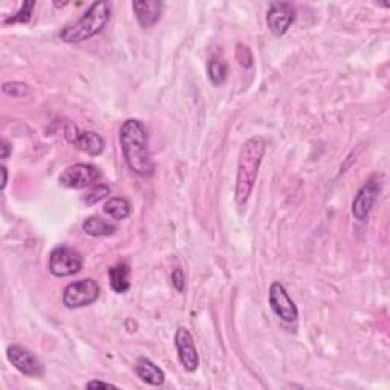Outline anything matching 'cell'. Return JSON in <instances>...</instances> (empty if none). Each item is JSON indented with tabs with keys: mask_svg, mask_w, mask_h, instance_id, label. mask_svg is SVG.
Here are the masks:
<instances>
[{
	"mask_svg": "<svg viewBox=\"0 0 390 390\" xmlns=\"http://www.w3.org/2000/svg\"><path fill=\"white\" fill-rule=\"evenodd\" d=\"M124 159L133 173L142 177L154 174V162L148 147V132L139 119H127L119 130Z\"/></svg>",
	"mask_w": 390,
	"mask_h": 390,
	"instance_id": "cell-1",
	"label": "cell"
},
{
	"mask_svg": "<svg viewBox=\"0 0 390 390\" xmlns=\"http://www.w3.org/2000/svg\"><path fill=\"white\" fill-rule=\"evenodd\" d=\"M267 149V141L261 136H253L243 145L238 159L235 200L238 206H244L253 191L259 166Z\"/></svg>",
	"mask_w": 390,
	"mask_h": 390,
	"instance_id": "cell-2",
	"label": "cell"
},
{
	"mask_svg": "<svg viewBox=\"0 0 390 390\" xmlns=\"http://www.w3.org/2000/svg\"><path fill=\"white\" fill-rule=\"evenodd\" d=\"M110 17H112V4L95 2L88 6L87 11L76 22L62 29L59 38L69 45L81 43L84 40L92 38L93 35L101 33Z\"/></svg>",
	"mask_w": 390,
	"mask_h": 390,
	"instance_id": "cell-3",
	"label": "cell"
},
{
	"mask_svg": "<svg viewBox=\"0 0 390 390\" xmlns=\"http://www.w3.org/2000/svg\"><path fill=\"white\" fill-rule=\"evenodd\" d=\"M99 297V285L93 279H81V281L69 284L63 292V304L71 308H84L92 305Z\"/></svg>",
	"mask_w": 390,
	"mask_h": 390,
	"instance_id": "cell-4",
	"label": "cell"
},
{
	"mask_svg": "<svg viewBox=\"0 0 390 390\" xmlns=\"http://www.w3.org/2000/svg\"><path fill=\"white\" fill-rule=\"evenodd\" d=\"M83 268V256L79 252L69 247H57L49 256V270L57 277L76 275Z\"/></svg>",
	"mask_w": 390,
	"mask_h": 390,
	"instance_id": "cell-5",
	"label": "cell"
},
{
	"mask_svg": "<svg viewBox=\"0 0 390 390\" xmlns=\"http://www.w3.org/2000/svg\"><path fill=\"white\" fill-rule=\"evenodd\" d=\"M6 357L20 374L26 377H43L45 375V366L40 362L35 354H33L29 349L20 346V345H11L6 349Z\"/></svg>",
	"mask_w": 390,
	"mask_h": 390,
	"instance_id": "cell-6",
	"label": "cell"
},
{
	"mask_svg": "<svg viewBox=\"0 0 390 390\" xmlns=\"http://www.w3.org/2000/svg\"><path fill=\"white\" fill-rule=\"evenodd\" d=\"M268 304L272 306L273 313L287 323H293L299 317L297 306L293 299L288 296L287 289L282 284L273 282L268 289Z\"/></svg>",
	"mask_w": 390,
	"mask_h": 390,
	"instance_id": "cell-7",
	"label": "cell"
},
{
	"mask_svg": "<svg viewBox=\"0 0 390 390\" xmlns=\"http://www.w3.org/2000/svg\"><path fill=\"white\" fill-rule=\"evenodd\" d=\"M99 178L98 168L88 164H76L66 168L59 176L58 182L62 186L69 189H84L92 186Z\"/></svg>",
	"mask_w": 390,
	"mask_h": 390,
	"instance_id": "cell-8",
	"label": "cell"
},
{
	"mask_svg": "<svg viewBox=\"0 0 390 390\" xmlns=\"http://www.w3.org/2000/svg\"><path fill=\"white\" fill-rule=\"evenodd\" d=\"M379 191H382V180H379L378 176L369 178L360 189L352 202V215L358 222H365L369 214H371Z\"/></svg>",
	"mask_w": 390,
	"mask_h": 390,
	"instance_id": "cell-9",
	"label": "cell"
},
{
	"mask_svg": "<svg viewBox=\"0 0 390 390\" xmlns=\"http://www.w3.org/2000/svg\"><path fill=\"white\" fill-rule=\"evenodd\" d=\"M296 18L294 6L289 2H272L267 13V26L276 37H282Z\"/></svg>",
	"mask_w": 390,
	"mask_h": 390,
	"instance_id": "cell-10",
	"label": "cell"
},
{
	"mask_svg": "<svg viewBox=\"0 0 390 390\" xmlns=\"http://www.w3.org/2000/svg\"><path fill=\"white\" fill-rule=\"evenodd\" d=\"M64 134L69 144H72L79 151H84L90 156H98L104 151V139L95 132H79L78 127L69 124L64 130Z\"/></svg>",
	"mask_w": 390,
	"mask_h": 390,
	"instance_id": "cell-11",
	"label": "cell"
},
{
	"mask_svg": "<svg viewBox=\"0 0 390 390\" xmlns=\"http://www.w3.org/2000/svg\"><path fill=\"white\" fill-rule=\"evenodd\" d=\"M174 342L180 363H182L188 372H195L200 365V358L191 333L186 328H178L176 331Z\"/></svg>",
	"mask_w": 390,
	"mask_h": 390,
	"instance_id": "cell-12",
	"label": "cell"
},
{
	"mask_svg": "<svg viewBox=\"0 0 390 390\" xmlns=\"http://www.w3.org/2000/svg\"><path fill=\"white\" fill-rule=\"evenodd\" d=\"M133 11L139 25L142 28H153L162 14V4L157 0H147V2H133Z\"/></svg>",
	"mask_w": 390,
	"mask_h": 390,
	"instance_id": "cell-13",
	"label": "cell"
},
{
	"mask_svg": "<svg viewBox=\"0 0 390 390\" xmlns=\"http://www.w3.org/2000/svg\"><path fill=\"white\" fill-rule=\"evenodd\" d=\"M134 372L147 384L162 386L165 383V374L162 369L145 357L137 358V362L134 365Z\"/></svg>",
	"mask_w": 390,
	"mask_h": 390,
	"instance_id": "cell-14",
	"label": "cell"
},
{
	"mask_svg": "<svg viewBox=\"0 0 390 390\" xmlns=\"http://www.w3.org/2000/svg\"><path fill=\"white\" fill-rule=\"evenodd\" d=\"M110 287L115 293L124 294L130 289V267L125 263L116 264L108 268Z\"/></svg>",
	"mask_w": 390,
	"mask_h": 390,
	"instance_id": "cell-15",
	"label": "cell"
},
{
	"mask_svg": "<svg viewBox=\"0 0 390 390\" xmlns=\"http://www.w3.org/2000/svg\"><path fill=\"white\" fill-rule=\"evenodd\" d=\"M83 231L90 236H110L116 232V226L107 223L99 217H88L83 223Z\"/></svg>",
	"mask_w": 390,
	"mask_h": 390,
	"instance_id": "cell-16",
	"label": "cell"
},
{
	"mask_svg": "<svg viewBox=\"0 0 390 390\" xmlns=\"http://www.w3.org/2000/svg\"><path fill=\"white\" fill-rule=\"evenodd\" d=\"M104 212L108 214L113 219H125L130 214H132V205L128 203V200L122 197H113L110 198L104 206Z\"/></svg>",
	"mask_w": 390,
	"mask_h": 390,
	"instance_id": "cell-17",
	"label": "cell"
},
{
	"mask_svg": "<svg viewBox=\"0 0 390 390\" xmlns=\"http://www.w3.org/2000/svg\"><path fill=\"white\" fill-rule=\"evenodd\" d=\"M227 72H229L227 64H226V62H223V59L212 58L211 62L207 63V75L215 86H219L226 81Z\"/></svg>",
	"mask_w": 390,
	"mask_h": 390,
	"instance_id": "cell-18",
	"label": "cell"
},
{
	"mask_svg": "<svg viewBox=\"0 0 390 390\" xmlns=\"http://www.w3.org/2000/svg\"><path fill=\"white\" fill-rule=\"evenodd\" d=\"M35 6V2H25L20 8V11L16 13L13 17H9L5 20V25H14V23H28L31 20L33 16V9Z\"/></svg>",
	"mask_w": 390,
	"mask_h": 390,
	"instance_id": "cell-19",
	"label": "cell"
},
{
	"mask_svg": "<svg viewBox=\"0 0 390 390\" xmlns=\"http://www.w3.org/2000/svg\"><path fill=\"white\" fill-rule=\"evenodd\" d=\"M110 194V188L107 185H96L93 186L84 197V203L88 206H93L101 202Z\"/></svg>",
	"mask_w": 390,
	"mask_h": 390,
	"instance_id": "cell-20",
	"label": "cell"
},
{
	"mask_svg": "<svg viewBox=\"0 0 390 390\" xmlns=\"http://www.w3.org/2000/svg\"><path fill=\"white\" fill-rule=\"evenodd\" d=\"M4 92L6 95H11L14 98L25 96L28 93V86L23 83H5L4 84Z\"/></svg>",
	"mask_w": 390,
	"mask_h": 390,
	"instance_id": "cell-21",
	"label": "cell"
},
{
	"mask_svg": "<svg viewBox=\"0 0 390 390\" xmlns=\"http://www.w3.org/2000/svg\"><path fill=\"white\" fill-rule=\"evenodd\" d=\"M171 282L178 293H182L185 289V273L182 268H176L171 273Z\"/></svg>",
	"mask_w": 390,
	"mask_h": 390,
	"instance_id": "cell-22",
	"label": "cell"
},
{
	"mask_svg": "<svg viewBox=\"0 0 390 390\" xmlns=\"http://www.w3.org/2000/svg\"><path fill=\"white\" fill-rule=\"evenodd\" d=\"M87 389H117L115 384H110V383H104V382H98V379H95V382H88Z\"/></svg>",
	"mask_w": 390,
	"mask_h": 390,
	"instance_id": "cell-23",
	"label": "cell"
},
{
	"mask_svg": "<svg viewBox=\"0 0 390 390\" xmlns=\"http://www.w3.org/2000/svg\"><path fill=\"white\" fill-rule=\"evenodd\" d=\"M9 153H11V145H9L6 139H4L2 141V159H6L9 156Z\"/></svg>",
	"mask_w": 390,
	"mask_h": 390,
	"instance_id": "cell-24",
	"label": "cell"
},
{
	"mask_svg": "<svg viewBox=\"0 0 390 390\" xmlns=\"http://www.w3.org/2000/svg\"><path fill=\"white\" fill-rule=\"evenodd\" d=\"M0 171H2V176H4V180H2V189H5L6 183H8V171H6V168L2 166L0 168Z\"/></svg>",
	"mask_w": 390,
	"mask_h": 390,
	"instance_id": "cell-25",
	"label": "cell"
}]
</instances>
